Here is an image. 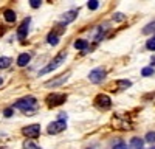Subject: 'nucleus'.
I'll use <instances>...</instances> for the list:
<instances>
[{"label": "nucleus", "mask_w": 155, "mask_h": 149, "mask_svg": "<svg viewBox=\"0 0 155 149\" xmlns=\"http://www.w3.org/2000/svg\"><path fill=\"white\" fill-rule=\"evenodd\" d=\"M28 25H30V17H28V19H25V20L22 22V25L19 27V33H17L19 39H25V36H27V31H28Z\"/></svg>", "instance_id": "1a4fd4ad"}, {"label": "nucleus", "mask_w": 155, "mask_h": 149, "mask_svg": "<svg viewBox=\"0 0 155 149\" xmlns=\"http://www.w3.org/2000/svg\"><path fill=\"white\" fill-rule=\"evenodd\" d=\"M23 149H41V147H37V146H36L34 143H31V141H25Z\"/></svg>", "instance_id": "4be33fe9"}, {"label": "nucleus", "mask_w": 155, "mask_h": 149, "mask_svg": "<svg viewBox=\"0 0 155 149\" xmlns=\"http://www.w3.org/2000/svg\"><path fill=\"white\" fill-rule=\"evenodd\" d=\"M143 144H144V141L141 138H138V137H135V138L130 140V147L132 149H143Z\"/></svg>", "instance_id": "f8f14e48"}, {"label": "nucleus", "mask_w": 155, "mask_h": 149, "mask_svg": "<svg viewBox=\"0 0 155 149\" xmlns=\"http://www.w3.org/2000/svg\"><path fill=\"white\" fill-rule=\"evenodd\" d=\"M3 16H5V20L6 22H14L16 20V12L12 11V9H6Z\"/></svg>", "instance_id": "ddd939ff"}, {"label": "nucleus", "mask_w": 155, "mask_h": 149, "mask_svg": "<svg viewBox=\"0 0 155 149\" xmlns=\"http://www.w3.org/2000/svg\"><path fill=\"white\" fill-rule=\"evenodd\" d=\"M30 5L33 8H39V6H41V0H30Z\"/></svg>", "instance_id": "b1692460"}, {"label": "nucleus", "mask_w": 155, "mask_h": 149, "mask_svg": "<svg viewBox=\"0 0 155 149\" xmlns=\"http://www.w3.org/2000/svg\"><path fill=\"white\" fill-rule=\"evenodd\" d=\"M87 5H88V8H90V9H96V8L99 6V2H98V0H90V2H88Z\"/></svg>", "instance_id": "412c9836"}, {"label": "nucleus", "mask_w": 155, "mask_h": 149, "mask_svg": "<svg viewBox=\"0 0 155 149\" xmlns=\"http://www.w3.org/2000/svg\"><path fill=\"white\" fill-rule=\"evenodd\" d=\"M115 19L116 20H124V16L121 14V12H118V14H115Z\"/></svg>", "instance_id": "bb28decb"}, {"label": "nucleus", "mask_w": 155, "mask_h": 149, "mask_svg": "<svg viewBox=\"0 0 155 149\" xmlns=\"http://www.w3.org/2000/svg\"><path fill=\"white\" fill-rule=\"evenodd\" d=\"M68 76H70V73H67V74H62V76H59L58 79H53V81H47L45 82V87H56V85H61V84H64L67 79H68Z\"/></svg>", "instance_id": "6e6552de"}, {"label": "nucleus", "mask_w": 155, "mask_h": 149, "mask_svg": "<svg viewBox=\"0 0 155 149\" xmlns=\"http://www.w3.org/2000/svg\"><path fill=\"white\" fill-rule=\"evenodd\" d=\"M3 82V78H0V84H2Z\"/></svg>", "instance_id": "cd10ccee"}, {"label": "nucleus", "mask_w": 155, "mask_h": 149, "mask_svg": "<svg viewBox=\"0 0 155 149\" xmlns=\"http://www.w3.org/2000/svg\"><path fill=\"white\" fill-rule=\"evenodd\" d=\"M3 115H5V117H11V115H12V109H6V110L3 112Z\"/></svg>", "instance_id": "a878e982"}, {"label": "nucleus", "mask_w": 155, "mask_h": 149, "mask_svg": "<svg viewBox=\"0 0 155 149\" xmlns=\"http://www.w3.org/2000/svg\"><path fill=\"white\" fill-rule=\"evenodd\" d=\"M65 99H67L65 95L53 93V95H50V96L47 98V103H48V106H59V104H62L64 101H65Z\"/></svg>", "instance_id": "39448f33"}, {"label": "nucleus", "mask_w": 155, "mask_h": 149, "mask_svg": "<svg viewBox=\"0 0 155 149\" xmlns=\"http://www.w3.org/2000/svg\"><path fill=\"white\" fill-rule=\"evenodd\" d=\"M65 56H67V53H65V51H59V53H58V56H56L53 61H51L45 68H42L41 71H39V74H45V73H48V71H51V70H54L56 67H59V64H62V62H64Z\"/></svg>", "instance_id": "f03ea898"}, {"label": "nucleus", "mask_w": 155, "mask_h": 149, "mask_svg": "<svg viewBox=\"0 0 155 149\" xmlns=\"http://www.w3.org/2000/svg\"><path fill=\"white\" fill-rule=\"evenodd\" d=\"M146 141L155 143V132H147V134H146Z\"/></svg>", "instance_id": "aec40b11"}, {"label": "nucleus", "mask_w": 155, "mask_h": 149, "mask_svg": "<svg viewBox=\"0 0 155 149\" xmlns=\"http://www.w3.org/2000/svg\"><path fill=\"white\" fill-rule=\"evenodd\" d=\"M39 132H41V126H39V124H31V126H27V127L22 129V134L25 137H30V138L39 137Z\"/></svg>", "instance_id": "20e7f679"}, {"label": "nucleus", "mask_w": 155, "mask_h": 149, "mask_svg": "<svg viewBox=\"0 0 155 149\" xmlns=\"http://www.w3.org/2000/svg\"><path fill=\"white\" fill-rule=\"evenodd\" d=\"M76 14L78 12L76 11H68V12H65V14L62 16V19H61V22H64V23H68V22H73L74 20V17H76Z\"/></svg>", "instance_id": "9d476101"}, {"label": "nucleus", "mask_w": 155, "mask_h": 149, "mask_svg": "<svg viewBox=\"0 0 155 149\" xmlns=\"http://www.w3.org/2000/svg\"><path fill=\"white\" fill-rule=\"evenodd\" d=\"M74 47H76L78 50H87L88 42H87V41H84V39H79V41H76V42H74Z\"/></svg>", "instance_id": "4468645a"}, {"label": "nucleus", "mask_w": 155, "mask_h": 149, "mask_svg": "<svg viewBox=\"0 0 155 149\" xmlns=\"http://www.w3.org/2000/svg\"><path fill=\"white\" fill-rule=\"evenodd\" d=\"M36 106H37V103H36V99H34L33 96L22 98V99H19V101H16V104H14V107H17V109L23 110V112L34 110V109H36Z\"/></svg>", "instance_id": "f257e3e1"}, {"label": "nucleus", "mask_w": 155, "mask_h": 149, "mask_svg": "<svg viewBox=\"0 0 155 149\" xmlns=\"http://www.w3.org/2000/svg\"><path fill=\"white\" fill-rule=\"evenodd\" d=\"M141 74H143V76H150V74H153V68L152 67H146V68L141 70Z\"/></svg>", "instance_id": "6ab92c4d"}, {"label": "nucleus", "mask_w": 155, "mask_h": 149, "mask_svg": "<svg viewBox=\"0 0 155 149\" xmlns=\"http://www.w3.org/2000/svg\"><path fill=\"white\" fill-rule=\"evenodd\" d=\"M104 76H106V71L104 70H102V68H95V70L90 71L88 79H90V82H93V84H99V82H102Z\"/></svg>", "instance_id": "7ed1b4c3"}, {"label": "nucleus", "mask_w": 155, "mask_h": 149, "mask_svg": "<svg viewBox=\"0 0 155 149\" xmlns=\"http://www.w3.org/2000/svg\"><path fill=\"white\" fill-rule=\"evenodd\" d=\"M95 103H96V106H98V107H102V109H109L112 101H110V98H109L107 95L101 93V95H98V96L95 98Z\"/></svg>", "instance_id": "0eeeda50"}, {"label": "nucleus", "mask_w": 155, "mask_h": 149, "mask_svg": "<svg viewBox=\"0 0 155 149\" xmlns=\"http://www.w3.org/2000/svg\"><path fill=\"white\" fill-rule=\"evenodd\" d=\"M146 47L149 48V50H155V36L152 37L150 41H147V44H146Z\"/></svg>", "instance_id": "5701e85b"}, {"label": "nucleus", "mask_w": 155, "mask_h": 149, "mask_svg": "<svg viewBox=\"0 0 155 149\" xmlns=\"http://www.w3.org/2000/svg\"><path fill=\"white\" fill-rule=\"evenodd\" d=\"M113 149H127V146H126V143H124V141L118 140L116 143H113Z\"/></svg>", "instance_id": "a211bd4d"}, {"label": "nucleus", "mask_w": 155, "mask_h": 149, "mask_svg": "<svg viewBox=\"0 0 155 149\" xmlns=\"http://www.w3.org/2000/svg\"><path fill=\"white\" fill-rule=\"evenodd\" d=\"M118 85L120 87H126L127 89V87H130V81H118Z\"/></svg>", "instance_id": "393cba45"}, {"label": "nucleus", "mask_w": 155, "mask_h": 149, "mask_svg": "<svg viewBox=\"0 0 155 149\" xmlns=\"http://www.w3.org/2000/svg\"><path fill=\"white\" fill-rule=\"evenodd\" d=\"M152 149H155V147H152Z\"/></svg>", "instance_id": "c85d7f7f"}, {"label": "nucleus", "mask_w": 155, "mask_h": 149, "mask_svg": "<svg viewBox=\"0 0 155 149\" xmlns=\"http://www.w3.org/2000/svg\"><path fill=\"white\" fill-rule=\"evenodd\" d=\"M153 31H155V22L146 25V27L143 28V33H144V34H150V33H153Z\"/></svg>", "instance_id": "dca6fc26"}, {"label": "nucleus", "mask_w": 155, "mask_h": 149, "mask_svg": "<svg viewBox=\"0 0 155 149\" xmlns=\"http://www.w3.org/2000/svg\"><path fill=\"white\" fill-rule=\"evenodd\" d=\"M58 42H59V37H58V34L51 33V34L48 36V44H50V45H56Z\"/></svg>", "instance_id": "f3484780"}, {"label": "nucleus", "mask_w": 155, "mask_h": 149, "mask_svg": "<svg viewBox=\"0 0 155 149\" xmlns=\"http://www.w3.org/2000/svg\"><path fill=\"white\" fill-rule=\"evenodd\" d=\"M30 59H31V56L28 55V53H22L19 58H17V64L20 65V67H25L30 62Z\"/></svg>", "instance_id": "9b49d317"}, {"label": "nucleus", "mask_w": 155, "mask_h": 149, "mask_svg": "<svg viewBox=\"0 0 155 149\" xmlns=\"http://www.w3.org/2000/svg\"><path fill=\"white\" fill-rule=\"evenodd\" d=\"M9 65H11V58H8V56L0 58V68H6Z\"/></svg>", "instance_id": "2eb2a0df"}, {"label": "nucleus", "mask_w": 155, "mask_h": 149, "mask_svg": "<svg viewBox=\"0 0 155 149\" xmlns=\"http://www.w3.org/2000/svg\"><path fill=\"white\" fill-rule=\"evenodd\" d=\"M64 129H65V121H54V123H51L50 126H48V134H59V132H62Z\"/></svg>", "instance_id": "423d86ee"}]
</instances>
